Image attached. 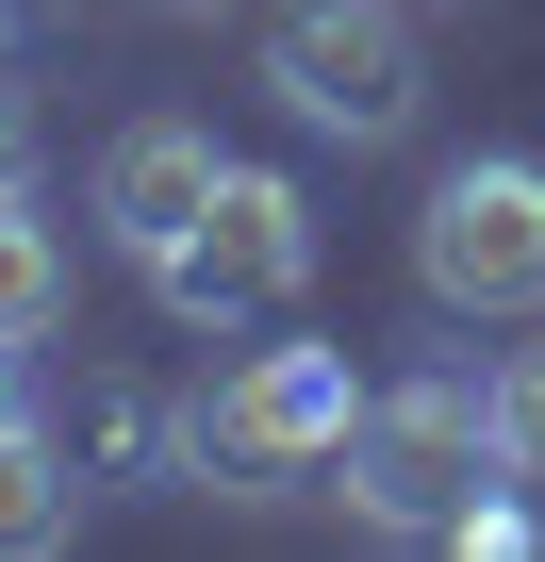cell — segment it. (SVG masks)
I'll return each instance as SVG.
<instances>
[{"label": "cell", "mask_w": 545, "mask_h": 562, "mask_svg": "<svg viewBox=\"0 0 545 562\" xmlns=\"http://www.w3.org/2000/svg\"><path fill=\"white\" fill-rule=\"evenodd\" d=\"M348 430H364L348 348H248V364L182 414V463H198L215 496H298V480H348Z\"/></svg>", "instance_id": "obj_1"}, {"label": "cell", "mask_w": 545, "mask_h": 562, "mask_svg": "<svg viewBox=\"0 0 545 562\" xmlns=\"http://www.w3.org/2000/svg\"><path fill=\"white\" fill-rule=\"evenodd\" d=\"M413 281H430L446 315H545V166L529 149L446 166L430 215H413Z\"/></svg>", "instance_id": "obj_2"}, {"label": "cell", "mask_w": 545, "mask_h": 562, "mask_svg": "<svg viewBox=\"0 0 545 562\" xmlns=\"http://www.w3.org/2000/svg\"><path fill=\"white\" fill-rule=\"evenodd\" d=\"M149 281H166V315H182V331H264V315L315 281V215H298V182H282V166H231L215 215H198Z\"/></svg>", "instance_id": "obj_3"}, {"label": "cell", "mask_w": 545, "mask_h": 562, "mask_svg": "<svg viewBox=\"0 0 545 562\" xmlns=\"http://www.w3.org/2000/svg\"><path fill=\"white\" fill-rule=\"evenodd\" d=\"M479 463H496V381H397L348 430V496L381 529H463L479 513Z\"/></svg>", "instance_id": "obj_4"}, {"label": "cell", "mask_w": 545, "mask_h": 562, "mask_svg": "<svg viewBox=\"0 0 545 562\" xmlns=\"http://www.w3.org/2000/svg\"><path fill=\"white\" fill-rule=\"evenodd\" d=\"M264 83H282L315 133H348V149L413 133V100H430V67H413V18H397V0H298V18L264 34Z\"/></svg>", "instance_id": "obj_5"}, {"label": "cell", "mask_w": 545, "mask_h": 562, "mask_svg": "<svg viewBox=\"0 0 545 562\" xmlns=\"http://www.w3.org/2000/svg\"><path fill=\"white\" fill-rule=\"evenodd\" d=\"M215 182H231V166H215V133H182V116H133V133L100 149V232H116L133 265H166V248L215 215Z\"/></svg>", "instance_id": "obj_6"}, {"label": "cell", "mask_w": 545, "mask_h": 562, "mask_svg": "<svg viewBox=\"0 0 545 562\" xmlns=\"http://www.w3.org/2000/svg\"><path fill=\"white\" fill-rule=\"evenodd\" d=\"M67 529H83V447L0 430V562H50Z\"/></svg>", "instance_id": "obj_7"}, {"label": "cell", "mask_w": 545, "mask_h": 562, "mask_svg": "<svg viewBox=\"0 0 545 562\" xmlns=\"http://www.w3.org/2000/svg\"><path fill=\"white\" fill-rule=\"evenodd\" d=\"M67 315V248L34 232V199H0V348H34Z\"/></svg>", "instance_id": "obj_8"}, {"label": "cell", "mask_w": 545, "mask_h": 562, "mask_svg": "<svg viewBox=\"0 0 545 562\" xmlns=\"http://www.w3.org/2000/svg\"><path fill=\"white\" fill-rule=\"evenodd\" d=\"M496 480H529V496H545V348H512V364H496Z\"/></svg>", "instance_id": "obj_9"}, {"label": "cell", "mask_w": 545, "mask_h": 562, "mask_svg": "<svg viewBox=\"0 0 545 562\" xmlns=\"http://www.w3.org/2000/svg\"><path fill=\"white\" fill-rule=\"evenodd\" d=\"M0 199H34V116H18V83H0Z\"/></svg>", "instance_id": "obj_10"}, {"label": "cell", "mask_w": 545, "mask_h": 562, "mask_svg": "<svg viewBox=\"0 0 545 562\" xmlns=\"http://www.w3.org/2000/svg\"><path fill=\"white\" fill-rule=\"evenodd\" d=\"M0 430H34V381H18V348H0Z\"/></svg>", "instance_id": "obj_11"}]
</instances>
